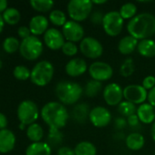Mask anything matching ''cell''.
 <instances>
[{"label":"cell","instance_id":"d6986e66","mask_svg":"<svg viewBox=\"0 0 155 155\" xmlns=\"http://www.w3.org/2000/svg\"><path fill=\"white\" fill-rule=\"evenodd\" d=\"M16 143L15 134L8 129L0 130V153H5L10 152Z\"/></svg>","mask_w":155,"mask_h":155},{"label":"cell","instance_id":"7bdbcfd3","mask_svg":"<svg viewBox=\"0 0 155 155\" xmlns=\"http://www.w3.org/2000/svg\"><path fill=\"white\" fill-rule=\"evenodd\" d=\"M147 100H148V104H150L152 106L155 107V87L149 91Z\"/></svg>","mask_w":155,"mask_h":155},{"label":"cell","instance_id":"f1b7e54d","mask_svg":"<svg viewBox=\"0 0 155 155\" xmlns=\"http://www.w3.org/2000/svg\"><path fill=\"white\" fill-rule=\"evenodd\" d=\"M101 89H102L101 82L92 79L86 84L85 94L88 97H95L99 94V93L101 91Z\"/></svg>","mask_w":155,"mask_h":155},{"label":"cell","instance_id":"f907efd6","mask_svg":"<svg viewBox=\"0 0 155 155\" xmlns=\"http://www.w3.org/2000/svg\"><path fill=\"white\" fill-rule=\"evenodd\" d=\"M1 66H2V61L0 60V67H1Z\"/></svg>","mask_w":155,"mask_h":155},{"label":"cell","instance_id":"44dd1931","mask_svg":"<svg viewBox=\"0 0 155 155\" xmlns=\"http://www.w3.org/2000/svg\"><path fill=\"white\" fill-rule=\"evenodd\" d=\"M125 143H126V146L128 147V149L132 151H139L144 146L145 139L142 134L135 132V133L130 134L126 137Z\"/></svg>","mask_w":155,"mask_h":155},{"label":"cell","instance_id":"7a4b0ae2","mask_svg":"<svg viewBox=\"0 0 155 155\" xmlns=\"http://www.w3.org/2000/svg\"><path fill=\"white\" fill-rule=\"evenodd\" d=\"M41 117L50 131H59L67 124L69 113L61 103L49 102L41 109Z\"/></svg>","mask_w":155,"mask_h":155},{"label":"cell","instance_id":"7c38bea8","mask_svg":"<svg viewBox=\"0 0 155 155\" xmlns=\"http://www.w3.org/2000/svg\"><path fill=\"white\" fill-rule=\"evenodd\" d=\"M62 34L68 42L80 43L84 38L85 32L83 26L79 23L69 20L62 26Z\"/></svg>","mask_w":155,"mask_h":155},{"label":"cell","instance_id":"6da1fadb","mask_svg":"<svg viewBox=\"0 0 155 155\" xmlns=\"http://www.w3.org/2000/svg\"><path fill=\"white\" fill-rule=\"evenodd\" d=\"M127 31L138 41L149 39L155 34V16L151 13L136 15L128 22Z\"/></svg>","mask_w":155,"mask_h":155},{"label":"cell","instance_id":"9c48e42d","mask_svg":"<svg viewBox=\"0 0 155 155\" xmlns=\"http://www.w3.org/2000/svg\"><path fill=\"white\" fill-rule=\"evenodd\" d=\"M79 51L81 54L90 59H96L102 55L103 46L101 43L94 37L87 36L79 43Z\"/></svg>","mask_w":155,"mask_h":155},{"label":"cell","instance_id":"4fadbf2b","mask_svg":"<svg viewBox=\"0 0 155 155\" xmlns=\"http://www.w3.org/2000/svg\"><path fill=\"white\" fill-rule=\"evenodd\" d=\"M123 98V89L116 83H111L103 89V99L110 106H118Z\"/></svg>","mask_w":155,"mask_h":155},{"label":"cell","instance_id":"8992f818","mask_svg":"<svg viewBox=\"0 0 155 155\" xmlns=\"http://www.w3.org/2000/svg\"><path fill=\"white\" fill-rule=\"evenodd\" d=\"M21 55L27 60H35L43 51V44L36 35H30L22 40L19 46Z\"/></svg>","mask_w":155,"mask_h":155},{"label":"cell","instance_id":"603a6c76","mask_svg":"<svg viewBox=\"0 0 155 155\" xmlns=\"http://www.w3.org/2000/svg\"><path fill=\"white\" fill-rule=\"evenodd\" d=\"M26 155H51V147L47 143H33L26 148Z\"/></svg>","mask_w":155,"mask_h":155},{"label":"cell","instance_id":"52a82bcc","mask_svg":"<svg viewBox=\"0 0 155 155\" xmlns=\"http://www.w3.org/2000/svg\"><path fill=\"white\" fill-rule=\"evenodd\" d=\"M124 25V19L118 11H111L104 15L102 26L105 33L112 37L121 34Z\"/></svg>","mask_w":155,"mask_h":155},{"label":"cell","instance_id":"bcb514c9","mask_svg":"<svg viewBox=\"0 0 155 155\" xmlns=\"http://www.w3.org/2000/svg\"><path fill=\"white\" fill-rule=\"evenodd\" d=\"M7 6V1L6 0H0V13L4 12L6 9Z\"/></svg>","mask_w":155,"mask_h":155},{"label":"cell","instance_id":"7402d4cb","mask_svg":"<svg viewBox=\"0 0 155 155\" xmlns=\"http://www.w3.org/2000/svg\"><path fill=\"white\" fill-rule=\"evenodd\" d=\"M138 53L147 58H152L155 56V41L153 39H144L139 41L137 46Z\"/></svg>","mask_w":155,"mask_h":155},{"label":"cell","instance_id":"1f68e13d","mask_svg":"<svg viewBox=\"0 0 155 155\" xmlns=\"http://www.w3.org/2000/svg\"><path fill=\"white\" fill-rule=\"evenodd\" d=\"M30 5L37 11L48 12L53 7L54 2L52 0H30Z\"/></svg>","mask_w":155,"mask_h":155},{"label":"cell","instance_id":"ac0fdd59","mask_svg":"<svg viewBox=\"0 0 155 155\" xmlns=\"http://www.w3.org/2000/svg\"><path fill=\"white\" fill-rule=\"evenodd\" d=\"M48 27V20L46 16L37 15L31 18L29 22V29L33 35L45 34Z\"/></svg>","mask_w":155,"mask_h":155},{"label":"cell","instance_id":"f35d334b","mask_svg":"<svg viewBox=\"0 0 155 155\" xmlns=\"http://www.w3.org/2000/svg\"><path fill=\"white\" fill-rule=\"evenodd\" d=\"M103 17H104V15L100 12V11H96L94 12L91 16H90V20L93 24L95 25H100L101 24L102 25V21H103Z\"/></svg>","mask_w":155,"mask_h":155},{"label":"cell","instance_id":"b9f144b4","mask_svg":"<svg viewBox=\"0 0 155 155\" xmlns=\"http://www.w3.org/2000/svg\"><path fill=\"white\" fill-rule=\"evenodd\" d=\"M58 155H75V152L68 146H62L58 149Z\"/></svg>","mask_w":155,"mask_h":155},{"label":"cell","instance_id":"4316f807","mask_svg":"<svg viewBox=\"0 0 155 155\" xmlns=\"http://www.w3.org/2000/svg\"><path fill=\"white\" fill-rule=\"evenodd\" d=\"M4 21L9 25H15L20 20V12L15 7H7L2 14Z\"/></svg>","mask_w":155,"mask_h":155},{"label":"cell","instance_id":"3957f363","mask_svg":"<svg viewBox=\"0 0 155 155\" xmlns=\"http://www.w3.org/2000/svg\"><path fill=\"white\" fill-rule=\"evenodd\" d=\"M55 93L58 99L64 104H74L82 96L83 89L80 84L70 81H61L57 84Z\"/></svg>","mask_w":155,"mask_h":155},{"label":"cell","instance_id":"d590c367","mask_svg":"<svg viewBox=\"0 0 155 155\" xmlns=\"http://www.w3.org/2000/svg\"><path fill=\"white\" fill-rule=\"evenodd\" d=\"M61 50H62V53L65 55H67V56H74V55H76L78 54L79 47L77 46V45L75 43L66 41L65 44L63 45Z\"/></svg>","mask_w":155,"mask_h":155},{"label":"cell","instance_id":"e0dca14e","mask_svg":"<svg viewBox=\"0 0 155 155\" xmlns=\"http://www.w3.org/2000/svg\"><path fill=\"white\" fill-rule=\"evenodd\" d=\"M136 114L142 124H151L155 122L154 107L150 104H143L137 108Z\"/></svg>","mask_w":155,"mask_h":155},{"label":"cell","instance_id":"83f0119b","mask_svg":"<svg viewBox=\"0 0 155 155\" xmlns=\"http://www.w3.org/2000/svg\"><path fill=\"white\" fill-rule=\"evenodd\" d=\"M119 13H120V15H122V17L124 20L125 19H130L131 20L137 15V6H136L135 4L131 3V2L125 3L120 8Z\"/></svg>","mask_w":155,"mask_h":155},{"label":"cell","instance_id":"cb8c5ba5","mask_svg":"<svg viewBox=\"0 0 155 155\" xmlns=\"http://www.w3.org/2000/svg\"><path fill=\"white\" fill-rule=\"evenodd\" d=\"M90 112V110L86 104H77L72 111L73 119H75V121H77L79 124H83L89 118Z\"/></svg>","mask_w":155,"mask_h":155},{"label":"cell","instance_id":"5bb4252c","mask_svg":"<svg viewBox=\"0 0 155 155\" xmlns=\"http://www.w3.org/2000/svg\"><path fill=\"white\" fill-rule=\"evenodd\" d=\"M89 119L95 127L102 128L106 127L111 123V114L103 106H96L90 110Z\"/></svg>","mask_w":155,"mask_h":155},{"label":"cell","instance_id":"c3c4849f","mask_svg":"<svg viewBox=\"0 0 155 155\" xmlns=\"http://www.w3.org/2000/svg\"><path fill=\"white\" fill-rule=\"evenodd\" d=\"M92 3H93V5H94V4H95V5H103V4L107 3V1H106V0H100V1L94 0V1H92Z\"/></svg>","mask_w":155,"mask_h":155},{"label":"cell","instance_id":"d4e9b609","mask_svg":"<svg viewBox=\"0 0 155 155\" xmlns=\"http://www.w3.org/2000/svg\"><path fill=\"white\" fill-rule=\"evenodd\" d=\"M75 155H97L96 146L90 142H80L74 148Z\"/></svg>","mask_w":155,"mask_h":155},{"label":"cell","instance_id":"30bf717a","mask_svg":"<svg viewBox=\"0 0 155 155\" xmlns=\"http://www.w3.org/2000/svg\"><path fill=\"white\" fill-rule=\"evenodd\" d=\"M89 73L93 80L99 82H105L112 77L113 69L109 64L105 62L96 61L90 65Z\"/></svg>","mask_w":155,"mask_h":155},{"label":"cell","instance_id":"ffe728a7","mask_svg":"<svg viewBox=\"0 0 155 155\" xmlns=\"http://www.w3.org/2000/svg\"><path fill=\"white\" fill-rule=\"evenodd\" d=\"M139 41L132 37V35H126L124 37H122L119 44H118V50L121 54L127 55V54H131L134 52L135 49H137Z\"/></svg>","mask_w":155,"mask_h":155},{"label":"cell","instance_id":"ba28073f","mask_svg":"<svg viewBox=\"0 0 155 155\" xmlns=\"http://www.w3.org/2000/svg\"><path fill=\"white\" fill-rule=\"evenodd\" d=\"M38 108L37 105L31 100H25L21 102L17 107V117L21 124H32L38 118Z\"/></svg>","mask_w":155,"mask_h":155},{"label":"cell","instance_id":"277c9868","mask_svg":"<svg viewBox=\"0 0 155 155\" xmlns=\"http://www.w3.org/2000/svg\"><path fill=\"white\" fill-rule=\"evenodd\" d=\"M54 66L53 64L46 60L38 62L32 69L30 79L32 83L38 86L47 85L53 78Z\"/></svg>","mask_w":155,"mask_h":155},{"label":"cell","instance_id":"4dcf8cb0","mask_svg":"<svg viewBox=\"0 0 155 155\" xmlns=\"http://www.w3.org/2000/svg\"><path fill=\"white\" fill-rule=\"evenodd\" d=\"M49 20L52 24L58 26H63L67 23V16L65 13L61 10L55 9L49 14Z\"/></svg>","mask_w":155,"mask_h":155},{"label":"cell","instance_id":"f6af8a7d","mask_svg":"<svg viewBox=\"0 0 155 155\" xmlns=\"http://www.w3.org/2000/svg\"><path fill=\"white\" fill-rule=\"evenodd\" d=\"M6 125H7V119L4 114L0 113V130L5 129Z\"/></svg>","mask_w":155,"mask_h":155},{"label":"cell","instance_id":"9a60e30c","mask_svg":"<svg viewBox=\"0 0 155 155\" xmlns=\"http://www.w3.org/2000/svg\"><path fill=\"white\" fill-rule=\"evenodd\" d=\"M44 42L51 50H58L62 48L66 41L62 32L58 29L48 28L44 34Z\"/></svg>","mask_w":155,"mask_h":155},{"label":"cell","instance_id":"f546056e","mask_svg":"<svg viewBox=\"0 0 155 155\" xmlns=\"http://www.w3.org/2000/svg\"><path fill=\"white\" fill-rule=\"evenodd\" d=\"M117 110L121 115L126 116V117H129L132 114H135L137 112V108H136L135 104H133L132 103H130L128 101H122L118 105Z\"/></svg>","mask_w":155,"mask_h":155},{"label":"cell","instance_id":"681fc988","mask_svg":"<svg viewBox=\"0 0 155 155\" xmlns=\"http://www.w3.org/2000/svg\"><path fill=\"white\" fill-rule=\"evenodd\" d=\"M4 18H3V16H2V15L0 14V33H1V31H2V29H3V26H4Z\"/></svg>","mask_w":155,"mask_h":155},{"label":"cell","instance_id":"74e56055","mask_svg":"<svg viewBox=\"0 0 155 155\" xmlns=\"http://www.w3.org/2000/svg\"><path fill=\"white\" fill-rule=\"evenodd\" d=\"M146 90H152L153 87H155V77L153 75H148L146 76L143 81V84H142Z\"/></svg>","mask_w":155,"mask_h":155},{"label":"cell","instance_id":"60d3db41","mask_svg":"<svg viewBox=\"0 0 155 155\" xmlns=\"http://www.w3.org/2000/svg\"><path fill=\"white\" fill-rule=\"evenodd\" d=\"M30 33H31V31H30L29 27H26V26H24V25H23V26H20V27L18 28V30H17L18 35H19L21 38H23V39H25V38L30 36Z\"/></svg>","mask_w":155,"mask_h":155},{"label":"cell","instance_id":"d6a6232c","mask_svg":"<svg viewBox=\"0 0 155 155\" xmlns=\"http://www.w3.org/2000/svg\"><path fill=\"white\" fill-rule=\"evenodd\" d=\"M134 73V62L132 58H127L120 68V74L123 77H129Z\"/></svg>","mask_w":155,"mask_h":155},{"label":"cell","instance_id":"5b68a950","mask_svg":"<svg viewBox=\"0 0 155 155\" xmlns=\"http://www.w3.org/2000/svg\"><path fill=\"white\" fill-rule=\"evenodd\" d=\"M93 3L90 0H70L68 4V14L75 22L86 20L92 10Z\"/></svg>","mask_w":155,"mask_h":155},{"label":"cell","instance_id":"484cf974","mask_svg":"<svg viewBox=\"0 0 155 155\" xmlns=\"http://www.w3.org/2000/svg\"><path fill=\"white\" fill-rule=\"evenodd\" d=\"M26 135L30 141H32L33 143H37V142H40L41 139L43 138L44 132H43L42 127L38 124L34 123L27 127Z\"/></svg>","mask_w":155,"mask_h":155},{"label":"cell","instance_id":"7dc6e473","mask_svg":"<svg viewBox=\"0 0 155 155\" xmlns=\"http://www.w3.org/2000/svg\"><path fill=\"white\" fill-rule=\"evenodd\" d=\"M151 134H152V138L155 142V122L152 125V129H151Z\"/></svg>","mask_w":155,"mask_h":155},{"label":"cell","instance_id":"8fae6325","mask_svg":"<svg viewBox=\"0 0 155 155\" xmlns=\"http://www.w3.org/2000/svg\"><path fill=\"white\" fill-rule=\"evenodd\" d=\"M147 90L140 84H130L123 89V98L133 104H143L147 100Z\"/></svg>","mask_w":155,"mask_h":155},{"label":"cell","instance_id":"ab89813d","mask_svg":"<svg viewBox=\"0 0 155 155\" xmlns=\"http://www.w3.org/2000/svg\"><path fill=\"white\" fill-rule=\"evenodd\" d=\"M140 120H139V118H138V116H137V114H132V115H131V116H129V117H127V124L131 126V127H137V126H139V124H140Z\"/></svg>","mask_w":155,"mask_h":155},{"label":"cell","instance_id":"8d00e7d4","mask_svg":"<svg viewBox=\"0 0 155 155\" xmlns=\"http://www.w3.org/2000/svg\"><path fill=\"white\" fill-rule=\"evenodd\" d=\"M62 134L59 131H49L48 140L50 141L51 144H58L62 142Z\"/></svg>","mask_w":155,"mask_h":155},{"label":"cell","instance_id":"836d02e7","mask_svg":"<svg viewBox=\"0 0 155 155\" xmlns=\"http://www.w3.org/2000/svg\"><path fill=\"white\" fill-rule=\"evenodd\" d=\"M20 46V44L17 40V38L13 36H8L4 40L3 43V48L7 53H14L16 52Z\"/></svg>","mask_w":155,"mask_h":155},{"label":"cell","instance_id":"ee69618b","mask_svg":"<svg viewBox=\"0 0 155 155\" xmlns=\"http://www.w3.org/2000/svg\"><path fill=\"white\" fill-rule=\"evenodd\" d=\"M127 124H127V121L124 120L123 118H118V119H116V121H115V125H116V127H118L119 129H122V128L125 127Z\"/></svg>","mask_w":155,"mask_h":155},{"label":"cell","instance_id":"2e32d148","mask_svg":"<svg viewBox=\"0 0 155 155\" xmlns=\"http://www.w3.org/2000/svg\"><path fill=\"white\" fill-rule=\"evenodd\" d=\"M88 70V64L82 58H72L70 59L66 66L65 71L70 77H78L84 74Z\"/></svg>","mask_w":155,"mask_h":155},{"label":"cell","instance_id":"e575fe53","mask_svg":"<svg viewBox=\"0 0 155 155\" xmlns=\"http://www.w3.org/2000/svg\"><path fill=\"white\" fill-rule=\"evenodd\" d=\"M14 75L18 80H26L31 75V71L24 65H17L14 69Z\"/></svg>","mask_w":155,"mask_h":155}]
</instances>
